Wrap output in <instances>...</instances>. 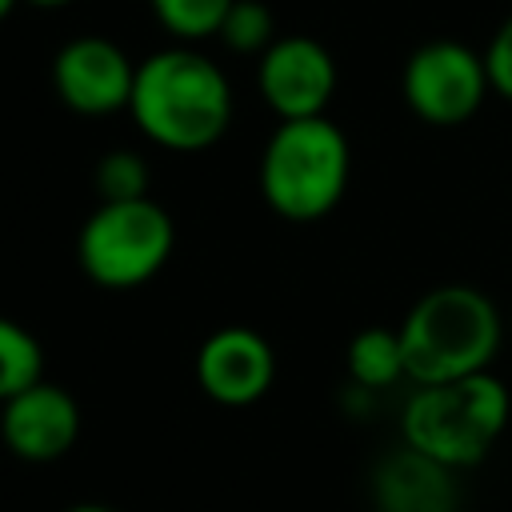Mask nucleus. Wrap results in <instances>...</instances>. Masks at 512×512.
<instances>
[{"instance_id": "obj_8", "label": "nucleus", "mask_w": 512, "mask_h": 512, "mask_svg": "<svg viewBox=\"0 0 512 512\" xmlns=\"http://www.w3.org/2000/svg\"><path fill=\"white\" fill-rule=\"evenodd\" d=\"M260 92L280 120L324 116L336 92V64L312 36H284L260 52Z\"/></svg>"}, {"instance_id": "obj_7", "label": "nucleus", "mask_w": 512, "mask_h": 512, "mask_svg": "<svg viewBox=\"0 0 512 512\" xmlns=\"http://www.w3.org/2000/svg\"><path fill=\"white\" fill-rule=\"evenodd\" d=\"M60 100L80 116H108L132 100L136 64L104 36H76L52 60Z\"/></svg>"}, {"instance_id": "obj_16", "label": "nucleus", "mask_w": 512, "mask_h": 512, "mask_svg": "<svg viewBox=\"0 0 512 512\" xmlns=\"http://www.w3.org/2000/svg\"><path fill=\"white\" fill-rule=\"evenodd\" d=\"M232 52L240 56H256L264 52L276 36H272V12L260 4V0H232L220 32H216Z\"/></svg>"}, {"instance_id": "obj_11", "label": "nucleus", "mask_w": 512, "mask_h": 512, "mask_svg": "<svg viewBox=\"0 0 512 512\" xmlns=\"http://www.w3.org/2000/svg\"><path fill=\"white\" fill-rule=\"evenodd\" d=\"M452 472L456 468L404 444L400 452L384 456L372 476L376 508L380 512H456Z\"/></svg>"}, {"instance_id": "obj_20", "label": "nucleus", "mask_w": 512, "mask_h": 512, "mask_svg": "<svg viewBox=\"0 0 512 512\" xmlns=\"http://www.w3.org/2000/svg\"><path fill=\"white\" fill-rule=\"evenodd\" d=\"M32 4H44V8H52V4H68V0H32Z\"/></svg>"}, {"instance_id": "obj_5", "label": "nucleus", "mask_w": 512, "mask_h": 512, "mask_svg": "<svg viewBox=\"0 0 512 512\" xmlns=\"http://www.w3.org/2000/svg\"><path fill=\"white\" fill-rule=\"evenodd\" d=\"M172 240L176 232L168 212L156 200L140 196V200L100 204L80 228L76 252L88 280L104 288H136L164 268Z\"/></svg>"}, {"instance_id": "obj_3", "label": "nucleus", "mask_w": 512, "mask_h": 512, "mask_svg": "<svg viewBox=\"0 0 512 512\" xmlns=\"http://www.w3.org/2000/svg\"><path fill=\"white\" fill-rule=\"evenodd\" d=\"M508 412L512 400L504 380L472 372L440 384H416L404 404L400 432L408 448L448 468H476L508 428Z\"/></svg>"}, {"instance_id": "obj_4", "label": "nucleus", "mask_w": 512, "mask_h": 512, "mask_svg": "<svg viewBox=\"0 0 512 512\" xmlns=\"http://www.w3.org/2000/svg\"><path fill=\"white\" fill-rule=\"evenodd\" d=\"M260 188L284 220L328 216L348 188V140L328 116L280 120L260 160Z\"/></svg>"}, {"instance_id": "obj_19", "label": "nucleus", "mask_w": 512, "mask_h": 512, "mask_svg": "<svg viewBox=\"0 0 512 512\" xmlns=\"http://www.w3.org/2000/svg\"><path fill=\"white\" fill-rule=\"evenodd\" d=\"M12 4H16V0H0V20H4L8 12H12Z\"/></svg>"}, {"instance_id": "obj_14", "label": "nucleus", "mask_w": 512, "mask_h": 512, "mask_svg": "<svg viewBox=\"0 0 512 512\" xmlns=\"http://www.w3.org/2000/svg\"><path fill=\"white\" fill-rule=\"evenodd\" d=\"M92 184L100 192V204H112V200H140L148 196V164L140 160V152H128V148H116L108 156H100L96 172H92Z\"/></svg>"}, {"instance_id": "obj_10", "label": "nucleus", "mask_w": 512, "mask_h": 512, "mask_svg": "<svg viewBox=\"0 0 512 512\" xmlns=\"http://www.w3.org/2000/svg\"><path fill=\"white\" fill-rule=\"evenodd\" d=\"M0 436L4 444L32 464H48L64 456L80 436V412L76 400L56 384H28L12 400H4L0 412Z\"/></svg>"}, {"instance_id": "obj_17", "label": "nucleus", "mask_w": 512, "mask_h": 512, "mask_svg": "<svg viewBox=\"0 0 512 512\" xmlns=\"http://www.w3.org/2000/svg\"><path fill=\"white\" fill-rule=\"evenodd\" d=\"M484 64H488V84L512 100V16L492 32L488 48H484Z\"/></svg>"}, {"instance_id": "obj_18", "label": "nucleus", "mask_w": 512, "mask_h": 512, "mask_svg": "<svg viewBox=\"0 0 512 512\" xmlns=\"http://www.w3.org/2000/svg\"><path fill=\"white\" fill-rule=\"evenodd\" d=\"M68 512H112V508H104V504H76V508H68Z\"/></svg>"}, {"instance_id": "obj_2", "label": "nucleus", "mask_w": 512, "mask_h": 512, "mask_svg": "<svg viewBox=\"0 0 512 512\" xmlns=\"http://www.w3.org/2000/svg\"><path fill=\"white\" fill-rule=\"evenodd\" d=\"M504 340L496 304L468 284H440L424 292L400 324L404 368L416 384H440L488 372Z\"/></svg>"}, {"instance_id": "obj_15", "label": "nucleus", "mask_w": 512, "mask_h": 512, "mask_svg": "<svg viewBox=\"0 0 512 512\" xmlns=\"http://www.w3.org/2000/svg\"><path fill=\"white\" fill-rule=\"evenodd\" d=\"M228 8L232 0H152V12L160 16V24L184 40L216 36Z\"/></svg>"}, {"instance_id": "obj_1", "label": "nucleus", "mask_w": 512, "mask_h": 512, "mask_svg": "<svg viewBox=\"0 0 512 512\" xmlns=\"http://www.w3.org/2000/svg\"><path fill=\"white\" fill-rule=\"evenodd\" d=\"M128 108L148 140L172 152H200L224 136L232 120V92L204 52L164 48L136 68Z\"/></svg>"}, {"instance_id": "obj_13", "label": "nucleus", "mask_w": 512, "mask_h": 512, "mask_svg": "<svg viewBox=\"0 0 512 512\" xmlns=\"http://www.w3.org/2000/svg\"><path fill=\"white\" fill-rule=\"evenodd\" d=\"M40 368H44V352L36 336L20 328L16 320L0 316V400H12L28 384H36Z\"/></svg>"}, {"instance_id": "obj_21", "label": "nucleus", "mask_w": 512, "mask_h": 512, "mask_svg": "<svg viewBox=\"0 0 512 512\" xmlns=\"http://www.w3.org/2000/svg\"><path fill=\"white\" fill-rule=\"evenodd\" d=\"M508 324H512V320H508Z\"/></svg>"}, {"instance_id": "obj_6", "label": "nucleus", "mask_w": 512, "mask_h": 512, "mask_svg": "<svg viewBox=\"0 0 512 512\" xmlns=\"http://www.w3.org/2000/svg\"><path fill=\"white\" fill-rule=\"evenodd\" d=\"M400 88L424 124L452 128L476 116L492 84L484 52H472L460 40H428L408 56Z\"/></svg>"}, {"instance_id": "obj_12", "label": "nucleus", "mask_w": 512, "mask_h": 512, "mask_svg": "<svg viewBox=\"0 0 512 512\" xmlns=\"http://www.w3.org/2000/svg\"><path fill=\"white\" fill-rule=\"evenodd\" d=\"M348 372L360 388H388L400 376H408L400 328H364V332H356L352 344H348Z\"/></svg>"}, {"instance_id": "obj_9", "label": "nucleus", "mask_w": 512, "mask_h": 512, "mask_svg": "<svg viewBox=\"0 0 512 512\" xmlns=\"http://www.w3.org/2000/svg\"><path fill=\"white\" fill-rule=\"evenodd\" d=\"M276 376V356L268 340L252 328H220L200 344L196 380L200 388L228 408L256 404Z\"/></svg>"}]
</instances>
